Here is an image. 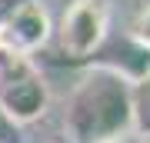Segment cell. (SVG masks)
I'll use <instances>...</instances> for the list:
<instances>
[{"label":"cell","instance_id":"cell-3","mask_svg":"<svg viewBox=\"0 0 150 143\" xmlns=\"http://www.w3.org/2000/svg\"><path fill=\"white\" fill-rule=\"evenodd\" d=\"M60 50L74 60H87L107 40V7L100 0H70L57 27Z\"/></svg>","mask_w":150,"mask_h":143},{"label":"cell","instance_id":"cell-7","mask_svg":"<svg viewBox=\"0 0 150 143\" xmlns=\"http://www.w3.org/2000/svg\"><path fill=\"white\" fill-rule=\"evenodd\" d=\"M127 37H130V40H137L140 47H147V50H150V4H144V7L134 13Z\"/></svg>","mask_w":150,"mask_h":143},{"label":"cell","instance_id":"cell-1","mask_svg":"<svg viewBox=\"0 0 150 143\" xmlns=\"http://www.w3.org/2000/svg\"><path fill=\"white\" fill-rule=\"evenodd\" d=\"M64 130L70 143H120L134 137L130 80L90 63L64 103Z\"/></svg>","mask_w":150,"mask_h":143},{"label":"cell","instance_id":"cell-10","mask_svg":"<svg viewBox=\"0 0 150 143\" xmlns=\"http://www.w3.org/2000/svg\"><path fill=\"white\" fill-rule=\"evenodd\" d=\"M144 143H150V137H147V140H144Z\"/></svg>","mask_w":150,"mask_h":143},{"label":"cell","instance_id":"cell-2","mask_svg":"<svg viewBox=\"0 0 150 143\" xmlns=\"http://www.w3.org/2000/svg\"><path fill=\"white\" fill-rule=\"evenodd\" d=\"M47 103H50V90L37 63L27 53H13L0 47V113L13 127H23V123L40 120Z\"/></svg>","mask_w":150,"mask_h":143},{"label":"cell","instance_id":"cell-9","mask_svg":"<svg viewBox=\"0 0 150 143\" xmlns=\"http://www.w3.org/2000/svg\"><path fill=\"white\" fill-rule=\"evenodd\" d=\"M120 143H144L140 137H127V140H120Z\"/></svg>","mask_w":150,"mask_h":143},{"label":"cell","instance_id":"cell-4","mask_svg":"<svg viewBox=\"0 0 150 143\" xmlns=\"http://www.w3.org/2000/svg\"><path fill=\"white\" fill-rule=\"evenodd\" d=\"M50 33H54V20H50L47 7L40 0H20L0 17V47L13 53H37L47 47Z\"/></svg>","mask_w":150,"mask_h":143},{"label":"cell","instance_id":"cell-6","mask_svg":"<svg viewBox=\"0 0 150 143\" xmlns=\"http://www.w3.org/2000/svg\"><path fill=\"white\" fill-rule=\"evenodd\" d=\"M130 123H134V137H150V73L130 83Z\"/></svg>","mask_w":150,"mask_h":143},{"label":"cell","instance_id":"cell-8","mask_svg":"<svg viewBox=\"0 0 150 143\" xmlns=\"http://www.w3.org/2000/svg\"><path fill=\"white\" fill-rule=\"evenodd\" d=\"M0 143H20V133H17V127L4 117V113H0Z\"/></svg>","mask_w":150,"mask_h":143},{"label":"cell","instance_id":"cell-5","mask_svg":"<svg viewBox=\"0 0 150 143\" xmlns=\"http://www.w3.org/2000/svg\"><path fill=\"white\" fill-rule=\"evenodd\" d=\"M93 57H97V67H107L113 73H120L123 80H130V83L140 80L144 73H150V50L140 47L130 37H120V40H110V43L103 40Z\"/></svg>","mask_w":150,"mask_h":143}]
</instances>
